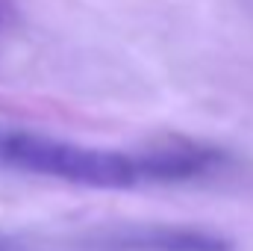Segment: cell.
I'll list each match as a JSON object with an SVG mask.
<instances>
[{
	"label": "cell",
	"mask_w": 253,
	"mask_h": 251,
	"mask_svg": "<svg viewBox=\"0 0 253 251\" xmlns=\"http://www.w3.org/2000/svg\"><path fill=\"white\" fill-rule=\"evenodd\" d=\"M0 157L24 172L59 178L74 187L129 189L138 184L135 160L121 151L85 148L39 133H12L0 142Z\"/></svg>",
	"instance_id": "obj_1"
},
{
	"label": "cell",
	"mask_w": 253,
	"mask_h": 251,
	"mask_svg": "<svg viewBox=\"0 0 253 251\" xmlns=\"http://www.w3.org/2000/svg\"><path fill=\"white\" fill-rule=\"evenodd\" d=\"M100 251H236L233 240L191 225H132L106 234Z\"/></svg>",
	"instance_id": "obj_2"
},
{
	"label": "cell",
	"mask_w": 253,
	"mask_h": 251,
	"mask_svg": "<svg viewBox=\"0 0 253 251\" xmlns=\"http://www.w3.org/2000/svg\"><path fill=\"white\" fill-rule=\"evenodd\" d=\"M138 169V181H186L194 175H203L218 163V154L209 148H194V145H165L150 154L132 157Z\"/></svg>",
	"instance_id": "obj_3"
}]
</instances>
